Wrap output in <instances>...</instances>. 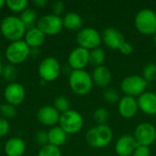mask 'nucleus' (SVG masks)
Wrapping results in <instances>:
<instances>
[{
  "label": "nucleus",
  "mask_w": 156,
  "mask_h": 156,
  "mask_svg": "<svg viewBox=\"0 0 156 156\" xmlns=\"http://www.w3.org/2000/svg\"><path fill=\"white\" fill-rule=\"evenodd\" d=\"M68 63L72 70L84 69L90 64V51L80 47L75 48L69 55Z\"/></svg>",
  "instance_id": "12"
},
{
  "label": "nucleus",
  "mask_w": 156,
  "mask_h": 156,
  "mask_svg": "<svg viewBox=\"0 0 156 156\" xmlns=\"http://www.w3.org/2000/svg\"><path fill=\"white\" fill-rule=\"evenodd\" d=\"M33 4L36 5L38 7H43V6H45L48 4V1L47 0H34Z\"/></svg>",
  "instance_id": "39"
},
{
  "label": "nucleus",
  "mask_w": 156,
  "mask_h": 156,
  "mask_svg": "<svg viewBox=\"0 0 156 156\" xmlns=\"http://www.w3.org/2000/svg\"><path fill=\"white\" fill-rule=\"evenodd\" d=\"M2 35L8 40L14 42L21 40L27 32V27L19 16H7L4 17L0 24Z\"/></svg>",
  "instance_id": "1"
},
{
  "label": "nucleus",
  "mask_w": 156,
  "mask_h": 156,
  "mask_svg": "<svg viewBox=\"0 0 156 156\" xmlns=\"http://www.w3.org/2000/svg\"><path fill=\"white\" fill-rule=\"evenodd\" d=\"M5 5V0H0V9Z\"/></svg>",
  "instance_id": "40"
},
{
  "label": "nucleus",
  "mask_w": 156,
  "mask_h": 156,
  "mask_svg": "<svg viewBox=\"0 0 156 156\" xmlns=\"http://www.w3.org/2000/svg\"><path fill=\"white\" fill-rule=\"evenodd\" d=\"M102 95H103V99L109 103H115V102H119L120 101V94L118 90L114 88H106Z\"/></svg>",
  "instance_id": "32"
},
{
  "label": "nucleus",
  "mask_w": 156,
  "mask_h": 156,
  "mask_svg": "<svg viewBox=\"0 0 156 156\" xmlns=\"http://www.w3.org/2000/svg\"><path fill=\"white\" fill-rule=\"evenodd\" d=\"M133 137L138 145L149 147L156 140V128L150 122H142L134 130Z\"/></svg>",
  "instance_id": "11"
},
{
  "label": "nucleus",
  "mask_w": 156,
  "mask_h": 156,
  "mask_svg": "<svg viewBox=\"0 0 156 156\" xmlns=\"http://www.w3.org/2000/svg\"><path fill=\"white\" fill-rule=\"evenodd\" d=\"M139 110L148 115L156 114V93L153 91H145L138 98Z\"/></svg>",
  "instance_id": "18"
},
{
  "label": "nucleus",
  "mask_w": 156,
  "mask_h": 156,
  "mask_svg": "<svg viewBox=\"0 0 156 156\" xmlns=\"http://www.w3.org/2000/svg\"><path fill=\"white\" fill-rule=\"evenodd\" d=\"M0 113L5 119H12L16 117V111L15 106L9 103H5V104L0 105Z\"/></svg>",
  "instance_id": "33"
},
{
  "label": "nucleus",
  "mask_w": 156,
  "mask_h": 156,
  "mask_svg": "<svg viewBox=\"0 0 156 156\" xmlns=\"http://www.w3.org/2000/svg\"><path fill=\"white\" fill-rule=\"evenodd\" d=\"M37 156H61V152L59 147L48 144L40 148Z\"/></svg>",
  "instance_id": "31"
},
{
  "label": "nucleus",
  "mask_w": 156,
  "mask_h": 156,
  "mask_svg": "<svg viewBox=\"0 0 156 156\" xmlns=\"http://www.w3.org/2000/svg\"><path fill=\"white\" fill-rule=\"evenodd\" d=\"M119 50H120V52L122 53L123 55H130V54H132L133 51V45H132L130 42L124 41L123 44L121 46V48H120Z\"/></svg>",
  "instance_id": "38"
},
{
  "label": "nucleus",
  "mask_w": 156,
  "mask_h": 156,
  "mask_svg": "<svg viewBox=\"0 0 156 156\" xmlns=\"http://www.w3.org/2000/svg\"><path fill=\"white\" fill-rule=\"evenodd\" d=\"M76 41L79 47L90 51L94 48H100L102 38L97 29L93 27H84L78 32Z\"/></svg>",
  "instance_id": "7"
},
{
  "label": "nucleus",
  "mask_w": 156,
  "mask_h": 156,
  "mask_svg": "<svg viewBox=\"0 0 156 156\" xmlns=\"http://www.w3.org/2000/svg\"><path fill=\"white\" fill-rule=\"evenodd\" d=\"M5 5L13 12H23L27 6V1H26V0H6Z\"/></svg>",
  "instance_id": "29"
},
{
  "label": "nucleus",
  "mask_w": 156,
  "mask_h": 156,
  "mask_svg": "<svg viewBox=\"0 0 156 156\" xmlns=\"http://www.w3.org/2000/svg\"><path fill=\"white\" fill-rule=\"evenodd\" d=\"M19 18L24 23V25L26 26L27 28L34 27V25H35V22L37 19V12L33 8L27 7L23 12H21Z\"/></svg>",
  "instance_id": "24"
},
{
  "label": "nucleus",
  "mask_w": 156,
  "mask_h": 156,
  "mask_svg": "<svg viewBox=\"0 0 156 156\" xmlns=\"http://www.w3.org/2000/svg\"><path fill=\"white\" fill-rule=\"evenodd\" d=\"M91 78L93 80V84L97 85L100 88L105 89L112 81V72L109 68L104 65H101L94 68L91 74Z\"/></svg>",
  "instance_id": "19"
},
{
  "label": "nucleus",
  "mask_w": 156,
  "mask_h": 156,
  "mask_svg": "<svg viewBox=\"0 0 156 156\" xmlns=\"http://www.w3.org/2000/svg\"><path fill=\"white\" fill-rule=\"evenodd\" d=\"M31 53L30 47L25 40H17L11 42L5 49V58L13 65L24 62Z\"/></svg>",
  "instance_id": "5"
},
{
  "label": "nucleus",
  "mask_w": 156,
  "mask_h": 156,
  "mask_svg": "<svg viewBox=\"0 0 156 156\" xmlns=\"http://www.w3.org/2000/svg\"><path fill=\"white\" fill-rule=\"evenodd\" d=\"M104 44L112 49H120L121 46L125 41L123 35L114 27H107L101 35Z\"/></svg>",
  "instance_id": "17"
},
{
  "label": "nucleus",
  "mask_w": 156,
  "mask_h": 156,
  "mask_svg": "<svg viewBox=\"0 0 156 156\" xmlns=\"http://www.w3.org/2000/svg\"><path fill=\"white\" fill-rule=\"evenodd\" d=\"M4 97L6 103L13 106L19 105L23 102L26 97L25 88L20 83L11 82L5 87L4 90Z\"/></svg>",
  "instance_id": "13"
},
{
  "label": "nucleus",
  "mask_w": 156,
  "mask_h": 156,
  "mask_svg": "<svg viewBox=\"0 0 156 156\" xmlns=\"http://www.w3.org/2000/svg\"><path fill=\"white\" fill-rule=\"evenodd\" d=\"M136 29L144 35L156 34V13L149 8L141 9L134 17Z\"/></svg>",
  "instance_id": "4"
},
{
  "label": "nucleus",
  "mask_w": 156,
  "mask_h": 156,
  "mask_svg": "<svg viewBox=\"0 0 156 156\" xmlns=\"http://www.w3.org/2000/svg\"><path fill=\"white\" fill-rule=\"evenodd\" d=\"M113 137L112 130L106 124L96 125L86 133V141L92 148H104L108 146Z\"/></svg>",
  "instance_id": "3"
},
{
  "label": "nucleus",
  "mask_w": 156,
  "mask_h": 156,
  "mask_svg": "<svg viewBox=\"0 0 156 156\" xmlns=\"http://www.w3.org/2000/svg\"><path fill=\"white\" fill-rule=\"evenodd\" d=\"M46 35L40 31L37 27L28 28L25 34V42L30 47V48H37L38 47L42 46L45 42Z\"/></svg>",
  "instance_id": "21"
},
{
  "label": "nucleus",
  "mask_w": 156,
  "mask_h": 156,
  "mask_svg": "<svg viewBox=\"0 0 156 156\" xmlns=\"http://www.w3.org/2000/svg\"><path fill=\"white\" fill-rule=\"evenodd\" d=\"M138 144L131 134H124L120 137L115 144V152L118 156H131L135 151Z\"/></svg>",
  "instance_id": "15"
},
{
  "label": "nucleus",
  "mask_w": 156,
  "mask_h": 156,
  "mask_svg": "<svg viewBox=\"0 0 156 156\" xmlns=\"http://www.w3.org/2000/svg\"><path fill=\"white\" fill-rule=\"evenodd\" d=\"M154 44L156 45V34L154 35Z\"/></svg>",
  "instance_id": "42"
},
{
  "label": "nucleus",
  "mask_w": 156,
  "mask_h": 156,
  "mask_svg": "<svg viewBox=\"0 0 156 156\" xmlns=\"http://www.w3.org/2000/svg\"><path fill=\"white\" fill-rule=\"evenodd\" d=\"M2 76L4 77L5 80H6L10 83L15 82V80L17 77V69L13 64H8V65L3 67Z\"/></svg>",
  "instance_id": "27"
},
{
  "label": "nucleus",
  "mask_w": 156,
  "mask_h": 156,
  "mask_svg": "<svg viewBox=\"0 0 156 156\" xmlns=\"http://www.w3.org/2000/svg\"><path fill=\"white\" fill-rule=\"evenodd\" d=\"M51 6H52V10H53L54 15L59 16L65 8V4L62 1H55L52 3Z\"/></svg>",
  "instance_id": "36"
},
{
  "label": "nucleus",
  "mask_w": 156,
  "mask_h": 156,
  "mask_svg": "<svg viewBox=\"0 0 156 156\" xmlns=\"http://www.w3.org/2000/svg\"><path fill=\"white\" fill-rule=\"evenodd\" d=\"M36 141L42 147L48 144V133L44 131H39L36 133Z\"/></svg>",
  "instance_id": "34"
},
{
  "label": "nucleus",
  "mask_w": 156,
  "mask_h": 156,
  "mask_svg": "<svg viewBox=\"0 0 156 156\" xmlns=\"http://www.w3.org/2000/svg\"><path fill=\"white\" fill-rule=\"evenodd\" d=\"M2 71H3V65H2V62L0 60V77L2 76Z\"/></svg>",
  "instance_id": "41"
},
{
  "label": "nucleus",
  "mask_w": 156,
  "mask_h": 156,
  "mask_svg": "<svg viewBox=\"0 0 156 156\" xmlns=\"http://www.w3.org/2000/svg\"><path fill=\"white\" fill-rule=\"evenodd\" d=\"M58 123L67 134H76L82 129L84 121L80 112L74 110H69L60 114Z\"/></svg>",
  "instance_id": "6"
},
{
  "label": "nucleus",
  "mask_w": 156,
  "mask_h": 156,
  "mask_svg": "<svg viewBox=\"0 0 156 156\" xmlns=\"http://www.w3.org/2000/svg\"><path fill=\"white\" fill-rule=\"evenodd\" d=\"M61 68L58 60L54 57L45 58L38 66V74L45 82L57 80L60 74Z\"/></svg>",
  "instance_id": "9"
},
{
  "label": "nucleus",
  "mask_w": 156,
  "mask_h": 156,
  "mask_svg": "<svg viewBox=\"0 0 156 156\" xmlns=\"http://www.w3.org/2000/svg\"><path fill=\"white\" fill-rule=\"evenodd\" d=\"M93 117L97 125H104L109 120V112L106 108L101 107L94 112Z\"/></svg>",
  "instance_id": "28"
},
{
  "label": "nucleus",
  "mask_w": 156,
  "mask_h": 156,
  "mask_svg": "<svg viewBox=\"0 0 156 156\" xmlns=\"http://www.w3.org/2000/svg\"><path fill=\"white\" fill-rule=\"evenodd\" d=\"M54 108L60 113L68 112L69 109V101L64 96H58L54 100Z\"/></svg>",
  "instance_id": "30"
},
{
  "label": "nucleus",
  "mask_w": 156,
  "mask_h": 156,
  "mask_svg": "<svg viewBox=\"0 0 156 156\" xmlns=\"http://www.w3.org/2000/svg\"><path fill=\"white\" fill-rule=\"evenodd\" d=\"M26 150V144L19 137L10 138L5 144V153L7 156H22Z\"/></svg>",
  "instance_id": "20"
},
{
  "label": "nucleus",
  "mask_w": 156,
  "mask_h": 156,
  "mask_svg": "<svg viewBox=\"0 0 156 156\" xmlns=\"http://www.w3.org/2000/svg\"><path fill=\"white\" fill-rule=\"evenodd\" d=\"M133 156H151V150L147 146L138 145L133 152Z\"/></svg>",
  "instance_id": "35"
},
{
  "label": "nucleus",
  "mask_w": 156,
  "mask_h": 156,
  "mask_svg": "<svg viewBox=\"0 0 156 156\" xmlns=\"http://www.w3.org/2000/svg\"><path fill=\"white\" fill-rule=\"evenodd\" d=\"M139 111L138 101L134 97L124 95L118 102V112L120 115L126 119H131Z\"/></svg>",
  "instance_id": "14"
},
{
  "label": "nucleus",
  "mask_w": 156,
  "mask_h": 156,
  "mask_svg": "<svg viewBox=\"0 0 156 156\" xmlns=\"http://www.w3.org/2000/svg\"><path fill=\"white\" fill-rule=\"evenodd\" d=\"M37 27L42 31L45 35H57L58 34L63 27V19L60 16L54 14H48L42 16L37 22Z\"/></svg>",
  "instance_id": "10"
},
{
  "label": "nucleus",
  "mask_w": 156,
  "mask_h": 156,
  "mask_svg": "<svg viewBox=\"0 0 156 156\" xmlns=\"http://www.w3.org/2000/svg\"><path fill=\"white\" fill-rule=\"evenodd\" d=\"M38 122L45 126H55L60 118V113L54 108V106H43L37 114Z\"/></svg>",
  "instance_id": "16"
},
{
  "label": "nucleus",
  "mask_w": 156,
  "mask_h": 156,
  "mask_svg": "<svg viewBox=\"0 0 156 156\" xmlns=\"http://www.w3.org/2000/svg\"><path fill=\"white\" fill-rule=\"evenodd\" d=\"M48 144L57 147L63 145L67 142L68 134L63 131L60 126H54L52 127L48 133Z\"/></svg>",
  "instance_id": "22"
},
{
  "label": "nucleus",
  "mask_w": 156,
  "mask_h": 156,
  "mask_svg": "<svg viewBox=\"0 0 156 156\" xmlns=\"http://www.w3.org/2000/svg\"><path fill=\"white\" fill-rule=\"evenodd\" d=\"M62 19H63V27L68 30L74 31V30L81 29L82 27L83 21L81 16L78 13L69 12L66 14Z\"/></svg>",
  "instance_id": "23"
},
{
  "label": "nucleus",
  "mask_w": 156,
  "mask_h": 156,
  "mask_svg": "<svg viewBox=\"0 0 156 156\" xmlns=\"http://www.w3.org/2000/svg\"><path fill=\"white\" fill-rule=\"evenodd\" d=\"M69 84L71 90L80 96L87 95L93 87L91 75L85 69L72 70L69 73Z\"/></svg>",
  "instance_id": "2"
},
{
  "label": "nucleus",
  "mask_w": 156,
  "mask_h": 156,
  "mask_svg": "<svg viewBox=\"0 0 156 156\" xmlns=\"http://www.w3.org/2000/svg\"><path fill=\"white\" fill-rule=\"evenodd\" d=\"M106 54L101 48H97L90 51V64L96 67L101 66L105 60Z\"/></svg>",
  "instance_id": "25"
},
{
  "label": "nucleus",
  "mask_w": 156,
  "mask_h": 156,
  "mask_svg": "<svg viewBox=\"0 0 156 156\" xmlns=\"http://www.w3.org/2000/svg\"><path fill=\"white\" fill-rule=\"evenodd\" d=\"M9 129L10 126L7 120L5 118H0V138L6 135L7 133L9 132Z\"/></svg>",
  "instance_id": "37"
},
{
  "label": "nucleus",
  "mask_w": 156,
  "mask_h": 156,
  "mask_svg": "<svg viewBox=\"0 0 156 156\" xmlns=\"http://www.w3.org/2000/svg\"><path fill=\"white\" fill-rule=\"evenodd\" d=\"M0 151H1V146H0Z\"/></svg>",
  "instance_id": "43"
},
{
  "label": "nucleus",
  "mask_w": 156,
  "mask_h": 156,
  "mask_svg": "<svg viewBox=\"0 0 156 156\" xmlns=\"http://www.w3.org/2000/svg\"><path fill=\"white\" fill-rule=\"evenodd\" d=\"M143 78L147 82H153L156 80V63H148L143 69Z\"/></svg>",
  "instance_id": "26"
},
{
  "label": "nucleus",
  "mask_w": 156,
  "mask_h": 156,
  "mask_svg": "<svg viewBox=\"0 0 156 156\" xmlns=\"http://www.w3.org/2000/svg\"><path fill=\"white\" fill-rule=\"evenodd\" d=\"M148 82L140 75H131L125 77L121 83V89L126 96L136 97L145 92Z\"/></svg>",
  "instance_id": "8"
}]
</instances>
